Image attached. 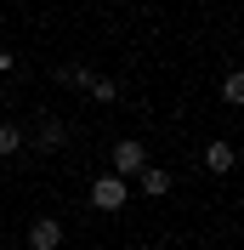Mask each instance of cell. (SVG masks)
Wrapping results in <instances>:
<instances>
[{"label": "cell", "instance_id": "obj_4", "mask_svg": "<svg viewBox=\"0 0 244 250\" xmlns=\"http://www.w3.org/2000/svg\"><path fill=\"white\" fill-rule=\"evenodd\" d=\"M57 245H62V222H57V216L29 222V250H57Z\"/></svg>", "mask_w": 244, "mask_h": 250}, {"label": "cell", "instance_id": "obj_3", "mask_svg": "<svg viewBox=\"0 0 244 250\" xmlns=\"http://www.w3.org/2000/svg\"><path fill=\"white\" fill-rule=\"evenodd\" d=\"M62 142H68V131H62V120H40V131H34V142H29V154H57Z\"/></svg>", "mask_w": 244, "mask_h": 250}, {"label": "cell", "instance_id": "obj_7", "mask_svg": "<svg viewBox=\"0 0 244 250\" xmlns=\"http://www.w3.org/2000/svg\"><path fill=\"white\" fill-rule=\"evenodd\" d=\"M12 154H23V125L0 120V159H12Z\"/></svg>", "mask_w": 244, "mask_h": 250}, {"label": "cell", "instance_id": "obj_9", "mask_svg": "<svg viewBox=\"0 0 244 250\" xmlns=\"http://www.w3.org/2000/svg\"><path fill=\"white\" fill-rule=\"evenodd\" d=\"M85 91H91L97 103H114V97H120V85H114V80H102V74H91V85H85Z\"/></svg>", "mask_w": 244, "mask_h": 250}, {"label": "cell", "instance_id": "obj_8", "mask_svg": "<svg viewBox=\"0 0 244 250\" xmlns=\"http://www.w3.org/2000/svg\"><path fill=\"white\" fill-rule=\"evenodd\" d=\"M142 193H165V188H170V171H165V165H142Z\"/></svg>", "mask_w": 244, "mask_h": 250}, {"label": "cell", "instance_id": "obj_10", "mask_svg": "<svg viewBox=\"0 0 244 250\" xmlns=\"http://www.w3.org/2000/svg\"><path fill=\"white\" fill-rule=\"evenodd\" d=\"M222 97L239 108V103H244V80H239V74H227V80H222Z\"/></svg>", "mask_w": 244, "mask_h": 250}, {"label": "cell", "instance_id": "obj_5", "mask_svg": "<svg viewBox=\"0 0 244 250\" xmlns=\"http://www.w3.org/2000/svg\"><path fill=\"white\" fill-rule=\"evenodd\" d=\"M233 159H239V148H233L227 137H216L210 148H204V171H216V176H227V171H233Z\"/></svg>", "mask_w": 244, "mask_h": 250}, {"label": "cell", "instance_id": "obj_2", "mask_svg": "<svg viewBox=\"0 0 244 250\" xmlns=\"http://www.w3.org/2000/svg\"><path fill=\"white\" fill-rule=\"evenodd\" d=\"M142 165H148V148H142L137 137H120V142H114V176H137Z\"/></svg>", "mask_w": 244, "mask_h": 250}, {"label": "cell", "instance_id": "obj_11", "mask_svg": "<svg viewBox=\"0 0 244 250\" xmlns=\"http://www.w3.org/2000/svg\"><path fill=\"white\" fill-rule=\"evenodd\" d=\"M6 68H12V51H6V46H0V74H6Z\"/></svg>", "mask_w": 244, "mask_h": 250}, {"label": "cell", "instance_id": "obj_12", "mask_svg": "<svg viewBox=\"0 0 244 250\" xmlns=\"http://www.w3.org/2000/svg\"><path fill=\"white\" fill-rule=\"evenodd\" d=\"M0 108H6V91H0Z\"/></svg>", "mask_w": 244, "mask_h": 250}, {"label": "cell", "instance_id": "obj_6", "mask_svg": "<svg viewBox=\"0 0 244 250\" xmlns=\"http://www.w3.org/2000/svg\"><path fill=\"white\" fill-rule=\"evenodd\" d=\"M51 80L68 85V91H85V85H91V68H85V62H62V68H51Z\"/></svg>", "mask_w": 244, "mask_h": 250}, {"label": "cell", "instance_id": "obj_1", "mask_svg": "<svg viewBox=\"0 0 244 250\" xmlns=\"http://www.w3.org/2000/svg\"><path fill=\"white\" fill-rule=\"evenodd\" d=\"M125 199H131L125 176L108 171V176H97V182H91V205H97V210H108V216H114V210H125Z\"/></svg>", "mask_w": 244, "mask_h": 250}]
</instances>
